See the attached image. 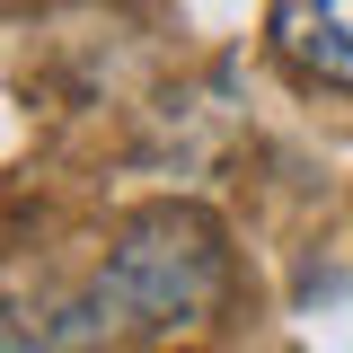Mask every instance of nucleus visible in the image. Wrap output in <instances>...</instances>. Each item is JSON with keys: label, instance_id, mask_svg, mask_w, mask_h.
<instances>
[{"label": "nucleus", "instance_id": "nucleus-2", "mask_svg": "<svg viewBox=\"0 0 353 353\" xmlns=\"http://www.w3.org/2000/svg\"><path fill=\"white\" fill-rule=\"evenodd\" d=\"M265 36L301 88H345L353 97V0H274Z\"/></svg>", "mask_w": 353, "mask_h": 353}, {"label": "nucleus", "instance_id": "nucleus-1", "mask_svg": "<svg viewBox=\"0 0 353 353\" xmlns=\"http://www.w3.org/2000/svg\"><path fill=\"white\" fill-rule=\"evenodd\" d=\"M97 309L115 318V336L176 345L194 327H212L230 301V239L203 203H150L115 230V248L97 265Z\"/></svg>", "mask_w": 353, "mask_h": 353}]
</instances>
